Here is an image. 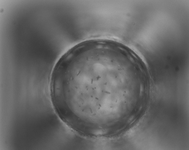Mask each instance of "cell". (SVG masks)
I'll use <instances>...</instances> for the list:
<instances>
[{
	"label": "cell",
	"mask_w": 189,
	"mask_h": 150,
	"mask_svg": "<svg viewBox=\"0 0 189 150\" xmlns=\"http://www.w3.org/2000/svg\"><path fill=\"white\" fill-rule=\"evenodd\" d=\"M124 73L115 55L96 49L65 57L60 76L63 105L73 118L102 121L109 118L113 90L123 82Z\"/></svg>",
	"instance_id": "cell-1"
}]
</instances>
